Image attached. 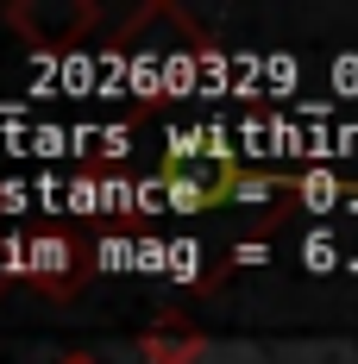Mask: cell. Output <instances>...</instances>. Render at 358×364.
Instances as JSON below:
<instances>
[{
	"label": "cell",
	"instance_id": "1",
	"mask_svg": "<svg viewBox=\"0 0 358 364\" xmlns=\"http://www.w3.org/2000/svg\"><path fill=\"white\" fill-rule=\"evenodd\" d=\"M6 26L32 44V57H75L82 38L101 32V6L95 0H19Z\"/></svg>",
	"mask_w": 358,
	"mask_h": 364
},
{
	"label": "cell",
	"instance_id": "2",
	"mask_svg": "<svg viewBox=\"0 0 358 364\" xmlns=\"http://www.w3.org/2000/svg\"><path fill=\"white\" fill-rule=\"evenodd\" d=\"M157 182H164V201L177 214H201V208H233L246 170L233 157H195V164H170L164 157L157 164Z\"/></svg>",
	"mask_w": 358,
	"mask_h": 364
},
{
	"label": "cell",
	"instance_id": "3",
	"mask_svg": "<svg viewBox=\"0 0 358 364\" xmlns=\"http://www.w3.org/2000/svg\"><path fill=\"white\" fill-rule=\"evenodd\" d=\"M95 264V252H82L75 239H63V232H38V239H26V277H38L44 289H75L82 283V270Z\"/></svg>",
	"mask_w": 358,
	"mask_h": 364
},
{
	"label": "cell",
	"instance_id": "4",
	"mask_svg": "<svg viewBox=\"0 0 358 364\" xmlns=\"http://www.w3.org/2000/svg\"><path fill=\"white\" fill-rule=\"evenodd\" d=\"M289 195L302 214H333V208H358V182H346L339 170H295Z\"/></svg>",
	"mask_w": 358,
	"mask_h": 364
},
{
	"label": "cell",
	"instance_id": "5",
	"mask_svg": "<svg viewBox=\"0 0 358 364\" xmlns=\"http://www.w3.org/2000/svg\"><path fill=\"white\" fill-rule=\"evenodd\" d=\"M195 352H201V333H182V327L144 333V364H189Z\"/></svg>",
	"mask_w": 358,
	"mask_h": 364
},
{
	"label": "cell",
	"instance_id": "6",
	"mask_svg": "<svg viewBox=\"0 0 358 364\" xmlns=\"http://www.w3.org/2000/svg\"><path fill=\"white\" fill-rule=\"evenodd\" d=\"M95 270H139V239H120V232H107V239L95 245Z\"/></svg>",
	"mask_w": 358,
	"mask_h": 364
},
{
	"label": "cell",
	"instance_id": "7",
	"mask_svg": "<svg viewBox=\"0 0 358 364\" xmlns=\"http://www.w3.org/2000/svg\"><path fill=\"white\" fill-rule=\"evenodd\" d=\"M170 283H201V245L195 239H170Z\"/></svg>",
	"mask_w": 358,
	"mask_h": 364
},
{
	"label": "cell",
	"instance_id": "8",
	"mask_svg": "<svg viewBox=\"0 0 358 364\" xmlns=\"http://www.w3.org/2000/svg\"><path fill=\"white\" fill-rule=\"evenodd\" d=\"M302 264H308V270H333V264H339V239H333V232H308V239H302Z\"/></svg>",
	"mask_w": 358,
	"mask_h": 364
},
{
	"label": "cell",
	"instance_id": "9",
	"mask_svg": "<svg viewBox=\"0 0 358 364\" xmlns=\"http://www.w3.org/2000/svg\"><path fill=\"white\" fill-rule=\"evenodd\" d=\"M6 277H26V239L19 232H0V283Z\"/></svg>",
	"mask_w": 358,
	"mask_h": 364
},
{
	"label": "cell",
	"instance_id": "10",
	"mask_svg": "<svg viewBox=\"0 0 358 364\" xmlns=\"http://www.w3.org/2000/svg\"><path fill=\"white\" fill-rule=\"evenodd\" d=\"M333 82H339L346 95H358V57H339V63H333Z\"/></svg>",
	"mask_w": 358,
	"mask_h": 364
},
{
	"label": "cell",
	"instance_id": "11",
	"mask_svg": "<svg viewBox=\"0 0 358 364\" xmlns=\"http://www.w3.org/2000/svg\"><path fill=\"white\" fill-rule=\"evenodd\" d=\"M233 264H264V245H258V239H239V245H233Z\"/></svg>",
	"mask_w": 358,
	"mask_h": 364
},
{
	"label": "cell",
	"instance_id": "12",
	"mask_svg": "<svg viewBox=\"0 0 358 364\" xmlns=\"http://www.w3.org/2000/svg\"><path fill=\"white\" fill-rule=\"evenodd\" d=\"M63 364H95V358H82V352H70V358H63Z\"/></svg>",
	"mask_w": 358,
	"mask_h": 364
}]
</instances>
